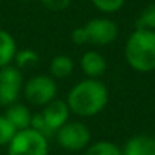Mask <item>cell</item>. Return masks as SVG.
<instances>
[{
  "instance_id": "cell-17",
  "label": "cell",
  "mask_w": 155,
  "mask_h": 155,
  "mask_svg": "<svg viewBox=\"0 0 155 155\" xmlns=\"http://www.w3.org/2000/svg\"><path fill=\"white\" fill-rule=\"evenodd\" d=\"M14 61H15V67L26 68V67H31L38 62V55L31 49H25V50H20L15 53Z\"/></svg>"
},
{
  "instance_id": "cell-21",
  "label": "cell",
  "mask_w": 155,
  "mask_h": 155,
  "mask_svg": "<svg viewBox=\"0 0 155 155\" xmlns=\"http://www.w3.org/2000/svg\"><path fill=\"white\" fill-rule=\"evenodd\" d=\"M23 2H29V0H23Z\"/></svg>"
},
{
  "instance_id": "cell-7",
  "label": "cell",
  "mask_w": 155,
  "mask_h": 155,
  "mask_svg": "<svg viewBox=\"0 0 155 155\" xmlns=\"http://www.w3.org/2000/svg\"><path fill=\"white\" fill-rule=\"evenodd\" d=\"M84 28L87 43L94 46H107L117 38V25L110 18H93Z\"/></svg>"
},
{
  "instance_id": "cell-11",
  "label": "cell",
  "mask_w": 155,
  "mask_h": 155,
  "mask_svg": "<svg viewBox=\"0 0 155 155\" xmlns=\"http://www.w3.org/2000/svg\"><path fill=\"white\" fill-rule=\"evenodd\" d=\"M17 131H23L31 128V122H32V114L28 110V107H25L23 104H12L6 108L5 114H3Z\"/></svg>"
},
{
  "instance_id": "cell-12",
  "label": "cell",
  "mask_w": 155,
  "mask_h": 155,
  "mask_svg": "<svg viewBox=\"0 0 155 155\" xmlns=\"http://www.w3.org/2000/svg\"><path fill=\"white\" fill-rule=\"evenodd\" d=\"M17 53V44L12 35L3 29H0V68L9 65Z\"/></svg>"
},
{
  "instance_id": "cell-6",
  "label": "cell",
  "mask_w": 155,
  "mask_h": 155,
  "mask_svg": "<svg viewBox=\"0 0 155 155\" xmlns=\"http://www.w3.org/2000/svg\"><path fill=\"white\" fill-rule=\"evenodd\" d=\"M23 88V74L15 65L0 68V105H12L20 96Z\"/></svg>"
},
{
  "instance_id": "cell-5",
  "label": "cell",
  "mask_w": 155,
  "mask_h": 155,
  "mask_svg": "<svg viewBox=\"0 0 155 155\" xmlns=\"http://www.w3.org/2000/svg\"><path fill=\"white\" fill-rule=\"evenodd\" d=\"M23 87L26 101L37 107H46L56 96V82L47 74H37L31 78Z\"/></svg>"
},
{
  "instance_id": "cell-19",
  "label": "cell",
  "mask_w": 155,
  "mask_h": 155,
  "mask_svg": "<svg viewBox=\"0 0 155 155\" xmlns=\"http://www.w3.org/2000/svg\"><path fill=\"white\" fill-rule=\"evenodd\" d=\"M41 5L50 11H64L65 8H68L71 0H40Z\"/></svg>"
},
{
  "instance_id": "cell-2",
  "label": "cell",
  "mask_w": 155,
  "mask_h": 155,
  "mask_svg": "<svg viewBox=\"0 0 155 155\" xmlns=\"http://www.w3.org/2000/svg\"><path fill=\"white\" fill-rule=\"evenodd\" d=\"M125 58L140 73L155 70V31L135 29L126 41Z\"/></svg>"
},
{
  "instance_id": "cell-13",
  "label": "cell",
  "mask_w": 155,
  "mask_h": 155,
  "mask_svg": "<svg viewBox=\"0 0 155 155\" xmlns=\"http://www.w3.org/2000/svg\"><path fill=\"white\" fill-rule=\"evenodd\" d=\"M73 61L68 55H56L50 62V73L55 78H67L73 71Z\"/></svg>"
},
{
  "instance_id": "cell-3",
  "label": "cell",
  "mask_w": 155,
  "mask_h": 155,
  "mask_svg": "<svg viewBox=\"0 0 155 155\" xmlns=\"http://www.w3.org/2000/svg\"><path fill=\"white\" fill-rule=\"evenodd\" d=\"M8 155H49V140L34 128L17 131L8 144Z\"/></svg>"
},
{
  "instance_id": "cell-10",
  "label": "cell",
  "mask_w": 155,
  "mask_h": 155,
  "mask_svg": "<svg viewBox=\"0 0 155 155\" xmlns=\"http://www.w3.org/2000/svg\"><path fill=\"white\" fill-rule=\"evenodd\" d=\"M81 70L88 76L91 79H97L101 78L105 71H107V61L105 58L99 53V52H94V50H90V52H85L81 58Z\"/></svg>"
},
{
  "instance_id": "cell-14",
  "label": "cell",
  "mask_w": 155,
  "mask_h": 155,
  "mask_svg": "<svg viewBox=\"0 0 155 155\" xmlns=\"http://www.w3.org/2000/svg\"><path fill=\"white\" fill-rule=\"evenodd\" d=\"M84 155H122V149L113 141L101 140L93 144H88Z\"/></svg>"
},
{
  "instance_id": "cell-4",
  "label": "cell",
  "mask_w": 155,
  "mask_h": 155,
  "mask_svg": "<svg viewBox=\"0 0 155 155\" xmlns=\"http://www.w3.org/2000/svg\"><path fill=\"white\" fill-rule=\"evenodd\" d=\"M55 138L62 149L78 152L88 147L91 134L88 126L82 122H67L56 131Z\"/></svg>"
},
{
  "instance_id": "cell-18",
  "label": "cell",
  "mask_w": 155,
  "mask_h": 155,
  "mask_svg": "<svg viewBox=\"0 0 155 155\" xmlns=\"http://www.w3.org/2000/svg\"><path fill=\"white\" fill-rule=\"evenodd\" d=\"M91 2L99 11L111 14V12H117L123 6L125 0H91Z\"/></svg>"
},
{
  "instance_id": "cell-9",
  "label": "cell",
  "mask_w": 155,
  "mask_h": 155,
  "mask_svg": "<svg viewBox=\"0 0 155 155\" xmlns=\"http://www.w3.org/2000/svg\"><path fill=\"white\" fill-rule=\"evenodd\" d=\"M122 155H155V137L150 135L131 137L125 143Z\"/></svg>"
},
{
  "instance_id": "cell-15",
  "label": "cell",
  "mask_w": 155,
  "mask_h": 155,
  "mask_svg": "<svg viewBox=\"0 0 155 155\" xmlns=\"http://www.w3.org/2000/svg\"><path fill=\"white\" fill-rule=\"evenodd\" d=\"M135 29L155 31V3H150L143 9V12L135 21Z\"/></svg>"
},
{
  "instance_id": "cell-16",
  "label": "cell",
  "mask_w": 155,
  "mask_h": 155,
  "mask_svg": "<svg viewBox=\"0 0 155 155\" xmlns=\"http://www.w3.org/2000/svg\"><path fill=\"white\" fill-rule=\"evenodd\" d=\"M15 134L17 129L12 126V123L5 116H0V146H8Z\"/></svg>"
},
{
  "instance_id": "cell-1",
  "label": "cell",
  "mask_w": 155,
  "mask_h": 155,
  "mask_svg": "<svg viewBox=\"0 0 155 155\" xmlns=\"http://www.w3.org/2000/svg\"><path fill=\"white\" fill-rule=\"evenodd\" d=\"M110 93L104 82L99 79H84L78 82L67 96L70 113L79 117H91L99 114L108 104Z\"/></svg>"
},
{
  "instance_id": "cell-20",
  "label": "cell",
  "mask_w": 155,
  "mask_h": 155,
  "mask_svg": "<svg viewBox=\"0 0 155 155\" xmlns=\"http://www.w3.org/2000/svg\"><path fill=\"white\" fill-rule=\"evenodd\" d=\"M71 40L74 44L78 46H82L87 43V37H85V32H84V28H78L71 32Z\"/></svg>"
},
{
  "instance_id": "cell-8",
  "label": "cell",
  "mask_w": 155,
  "mask_h": 155,
  "mask_svg": "<svg viewBox=\"0 0 155 155\" xmlns=\"http://www.w3.org/2000/svg\"><path fill=\"white\" fill-rule=\"evenodd\" d=\"M44 119V122L47 123V126L56 134V131L65 125L68 122V116H70V108L67 105V102L64 101H52L50 104H47L43 111L40 113Z\"/></svg>"
}]
</instances>
